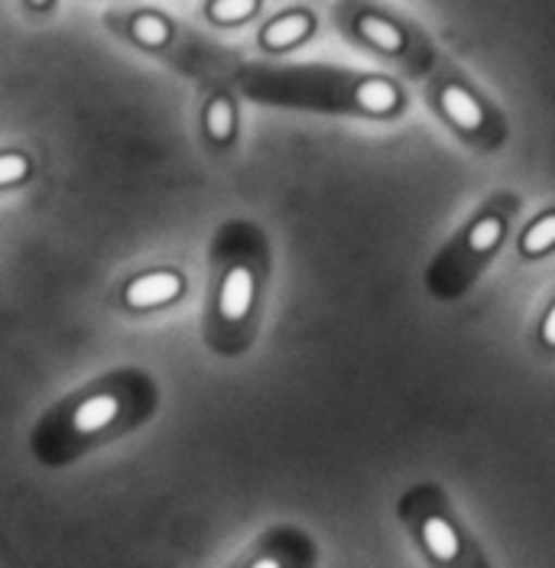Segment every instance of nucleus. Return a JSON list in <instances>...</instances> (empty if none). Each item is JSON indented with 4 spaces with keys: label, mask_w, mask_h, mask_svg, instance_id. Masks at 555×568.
I'll use <instances>...</instances> for the list:
<instances>
[{
    "label": "nucleus",
    "mask_w": 555,
    "mask_h": 568,
    "mask_svg": "<svg viewBox=\"0 0 555 568\" xmlns=\"http://www.w3.org/2000/svg\"><path fill=\"white\" fill-rule=\"evenodd\" d=\"M523 211V198L517 192L501 189L484 198L474 214L442 244V250L425 267V289L439 302L461 299L504 250L514 221Z\"/></svg>",
    "instance_id": "obj_4"
},
{
    "label": "nucleus",
    "mask_w": 555,
    "mask_h": 568,
    "mask_svg": "<svg viewBox=\"0 0 555 568\" xmlns=\"http://www.w3.org/2000/svg\"><path fill=\"white\" fill-rule=\"evenodd\" d=\"M234 88L250 101L293 111L370 121H393L406 111V91L390 75L335 65H244L234 72Z\"/></svg>",
    "instance_id": "obj_3"
},
{
    "label": "nucleus",
    "mask_w": 555,
    "mask_h": 568,
    "mask_svg": "<svg viewBox=\"0 0 555 568\" xmlns=\"http://www.w3.org/2000/svg\"><path fill=\"white\" fill-rule=\"evenodd\" d=\"M332 16L348 42L383 62H393L406 75L425 78L429 69L439 62V52L425 29L403 13L383 7L380 0H338Z\"/></svg>",
    "instance_id": "obj_5"
},
{
    "label": "nucleus",
    "mask_w": 555,
    "mask_h": 568,
    "mask_svg": "<svg viewBox=\"0 0 555 568\" xmlns=\"http://www.w3.org/2000/svg\"><path fill=\"white\" fill-rule=\"evenodd\" d=\"M409 540L429 566L439 568H481L488 566L481 546L458 520L445 491L435 484H416L399 497L396 507Z\"/></svg>",
    "instance_id": "obj_7"
},
{
    "label": "nucleus",
    "mask_w": 555,
    "mask_h": 568,
    "mask_svg": "<svg viewBox=\"0 0 555 568\" xmlns=\"http://www.w3.org/2000/svg\"><path fill=\"white\" fill-rule=\"evenodd\" d=\"M59 7V0H23V10L29 16H49Z\"/></svg>",
    "instance_id": "obj_17"
},
{
    "label": "nucleus",
    "mask_w": 555,
    "mask_h": 568,
    "mask_svg": "<svg viewBox=\"0 0 555 568\" xmlns=\"http://www.w3.org/2000/svg\"><path fill=\"white\" fill-rule=\"evenodd\" d=\"M237 127H240V118H237L234 95L227 88H214L205 98V108H201V134H205V144L218 157H224L237 144Z\"/></svg>",
    "instance_id": "obj_12"
},
{
    "label": "nucleus",
    "mask_w": 555,
    "mask_h": 568,
    "mask_svg": "<svg viewBox=\"0 0 555 568\" xmlns=\"http://www.w3.org/2000/svg\"><path fill=\"white\" fill-rule=\"evenodd\" d=\"M425 98L435 118L471 150L497 153L507 144V118L501 114V108L442 55L425 75Z\"/></svg>",
    "instance_id": "obj_6"
},
{
    "label": "nucleus",
    "mask_w": 555,
    "mask_h": 568,
    "mask_svg": "<svg viewBox=\"0 0 555 568\" xmlns=\"http://www.w3.org/2000/svg\"><path fill=\"white\" fill-rule=\"evenodd\" d=\"M555 250V208L540 211L517 237V254L523 260H543Z\"/></svg>",
    "instance_id": "obj_13"
},
{
    "label": "nucleus",
    "mask_w": 555,
    "mask_h": 568,
    "mask_svg": "<svg viewBox=\"0 0 555 568\" xmlns=\"http://www.w3.org/2000/svg\"><path fill=\"white\" fill-rule=\"evenodd\" d=\"M316 563V543L303 536L299 530L276 527L260 536L254 546V556L244 563L247 568H286V566H309Z\"/></svg>",
    "instance_id": "obj_11"
},
{
    "label": "nucleus",
    "mask_w": 555,
    "mask_h": 568,
    "mask_svg": "<svg viewBox=\"0 0 555 568\" xmlns=\"http://www.w3.org/2000/svg\"><path fill=\"white\" fill-rule=\"evenodd\" d=\"M536 342L546 355H555V299L546 306L543 319H540V329H536Z\"/></svg>",
    "instance_id": "obj_16"
},
{
    "label": "nucleus",
    "mask_w": 555,
    "mask_h": 568,
    "mask_svg": "<svg viewBox=\"0 0 555 568\" xmlns=\"http://www.w3.org/2000/svg\"><path fill=\"white\" fill-rule=\"evenodd\" d=\"M273 254L267 231L247 218L224 221L208 247L201 335L218 358H240L263 322Z\"/></svg>",
    "instance_id": "obj_2"
},
{
    "label": "nucleus",
    "mask_w": 555,
    "mask_h": 568,
    "mask_svg": "<svg viewBox=\"0 0 555 568\" xmlns=\"http://www.w3.org/2000/svg\"><path fill=\"white\" fill-rule=\"evenodd\" d=\"M108 29L118 33L121 39H127L131 46L150 52V55H160V59H176L185 46L183 26L157 10V7H127V10H111L104 16Z\"/></svg>",
    "instance_id": "obj_8"
},
{
    "label": "nucleus",
    "mask_w": 555,
    "mask_h": 568,
    "mask_svg": "<svg viewBox=\"0 0 555 568\" xmlns=\"http://www.w3.org/2000/svg\"><path fill=\"white\" fill-rule=\"evenodd\" d=\"M29 173H33L29 153H23V150H3V153H0V186H3V189L23 186V183L29 180Z\"/></svg>",
    "instance_id": "obj_15"
},
{
    "label": "nucleus",
    "mask_w": 555,
    "mask_h": 568,
    "mask_svg": "<svg viewBox=\"0 0 555 568\" xmlns=\"http://www.w3.org/2000/svg\"><path fill=\"white\" fill-rule=\"evenodd\" d=\"M160 409V383L144 368H118L52 403L29 432V455L62 471L78 458L137 432Z\"/></svg>",
    "instance_id": "obj_1"
},
{
    "label": "nucleus",
    "mask_w": 555,
    "mask_h": 568,
    "mask_svg": "<svg viewBox=\"0 0 555 568\" xmlns=\"http://www.w3.org/2000/svg\"><path fill=\"white\" fill-rule=\"evenodd\" d=\"M263 10V0H205L201 13L211 26L231 29V26H244L250 23L257 13Z\"/></svg>",
    "instance_id": "obj_14"
},
{
    "label": "nucleus",
    "mask_w": 555,
    "mask_h": 568,
    "mask_svg": "<svg viewBox=\"0 0 555 568\" xmlns=\"http://www.w3.org/2000/svg\"><path fill=\"white\" fill-rule=\"evenodd\" d=\"M316 33H319V13L312 7H289L270 16L257 29V46L267 55H283L306 46Z\"/></svg>",
    "instance_id": "obj_10"
},
{
    "label": "nucleus",
    "mask_w": 555,
    "mask_h": 568,
    "mask_svg": "<svg viewBox=\"0 0 555 568\" xmlns=\"http://www.w3.org/2000/svg\"><path fill=\"white\" fill-rule=\"evenodd\" d=\"M188 293V276L180 267H147L134 276H127L118 289V306L131 316H150L160 309L176 306Z\"/></svg>",
    "instance_id": "obj_9"
}]
</instances>
